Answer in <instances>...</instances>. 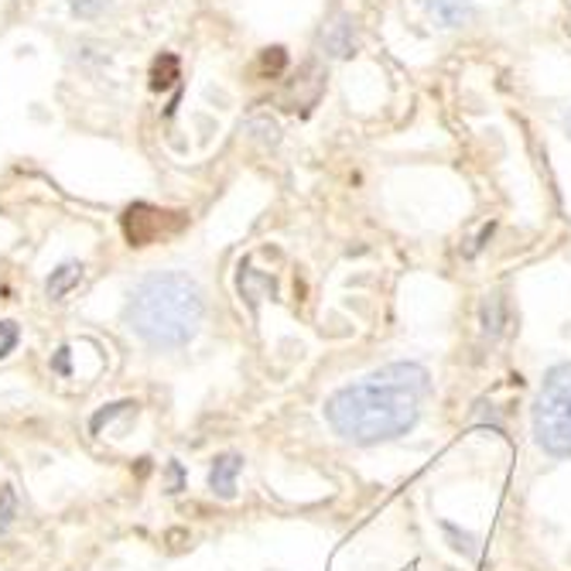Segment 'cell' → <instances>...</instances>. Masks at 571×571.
<instances>
[{"mask_svg":"<svg viewBox=\"0 0 571 571\" xmlns=\"http://www.w3.org/2000/svg\"><path fill=\"white\" fill-rule=\"evenodd\" d=\"M424 394L427 373L414 363H394L370 373L360 384L332 394L325 404V418L343 438L356 445L390 442L414 427Z\"/></svg>","mask_w":571,"mask_h":571,"instance_id":"6da1fadb","label":"cell"},{"mask_svg":"<svg viewBox=\"0 0 571 571\" xmlns=\"http://www.w3.org/2000/svg\"><path fill=\"white\" fill-rule=\"evenodd\" d=\"M206 312L202 288L188 274H151L134 288L127 322L154 349H178L199 332Z\"/></svg>","mask_w":571,"mask_h":571,"instance_id":"7a4b0ae2","label":"cell"},{"mask_svg":"<svg viewBox=\"0 0 571 571\" xmlns=\"http://www.w3.org/2000/svg\"><path fill=\"white\" fill-rule=\"evenodd\" d=\"M534 438L547 456H571V363L544 376L534 404Z\"/></svg>","mask_w":571,"mask_h":571,"instance_id":"3957f363","label":"cell"},{"mask_svg":"<svg viewBox=\"0 0 571 571\" xmlns=\"http://www.w3.org/2000/svg\"><path fill=\"white\" fill-rule=\"evenodd\" d=\"M182 223L185 220L178 212H161L154 206H131L124 216V233H127L131 247H148V244H158L161 236L178 233Z\"/></svg>","mask_w":571,"mask_h":571,"instance_id":"277c9868","label":"cell"},{"mask_svg":"<svg viewBox=\"0 0 571 571\" xmlns=\"http://www.w3.org/2000/svg\"><path fill=\"white\" fill-rule=\"evenodd\" d=\"M244 469V462L236 459V456H223V459H216V466H212V472H209V483H212V489H216L220 496H233L236 493V472Z\"/></svg>","mask_w":571,"mask_h":571,"instance_id":"5b68a950","label":"cell"},{"mask_svg":"<svg viewBox=\"0 0 571 571\" xmlns=\"http://www.w3.org/2000/svg\"><path fill=\"white\" fill-rule=\"evenodd\" d=\"M322 41H325V49L336 55V59H346V55H352V49H356V35H352V21L349 17H339L336 25H332L325 35H322Z\"/></svg>","mask_w":571,"mask_h":571,"instance_id":"8992f818","label":"cell"},{"mask_svg":"<svg viewBox=\"0 0 571 571\" xmlns=\"http://www.w3.org/2000/svg\"><path fill=\"white\" fill-rule=\"evenodd\" d=\"M83 281V264H62L59 271H52L49 277V295L52 298H65L69 291Z\"/></svg>","mask_w":571,"mask_h":571,"instance_id":"52a82bcc","label":"cell"},{"mask_svg":"<svg viewBox=\"0 0 571 571\" xmlns=\"http://www.w3.org/2000/svg\"><path fill=\"white\" fill-rule=\"evenodd\" d=\"M432 11L445 21V25H462L469 14L462 0H432Z\"/></svg>","mask_w":571,"mask_h":571,"instance_id":"ba28073f","label":"cell"},{"mask_svg":"<svg viewBox=\"0 0 571 571\" xmlns=\"http://www.w3.org/2000/svg\"><path fill=\"white\" fill-rule=\"evenodd\" d=\"M175 76H178V62H175V55H164V59L154 62V79H151V86H154V89H164V86H172V83H175Z\"/></svg>","mask_w":571,"mask_h":571,"instance_id":"9c48e42d","label":"cell"},{"mask_svg":"<svg viewBox=\"0 0 571 571\" xmlns=\"http://www.w3.org/2000/svg\"><path fill=\"white\" fill-rule=\"evenodd\" d=\"M14 513H17V499H14V489H11V486H4V489H0V534H4V531L11 527Z\"/></svg>","mask_w":571,"mask_h":571,"instance_id":"30bf717a","label":"cell"},{"mask_svg":"<svg viewBox=\"0 0 571 571\" xmlns=\"http://www.w3.org/2000/svg\"><path fill=\"white\" fill-rule=\"evenodd\" d=\"M110 0H69V8H73L79 17H100L107 11Z\"/></svg>","mask_w":571,"mask_h":571,"instance_id":"8fae6325","label":"cell"},{"mask_svg":"<svg viewBox=\"0 0 571 571\" xmlns=\"http://www.w3.org/2000/svg\"><path fill=\"white\" fill-rule=\"evenodd\" d=\"M568 134H571V113H568Z\"/></svg>","mask_w":571,"mask_h":571,"instance_id":"7c38bea8","label":"cell"}]
</instances>
